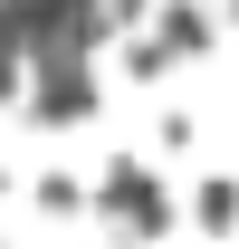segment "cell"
<instances>
[{"label":"cell","mask_w":239,"mask_h":249,"mask_svg":"<svg viewBox=\"0 0 239 249\" xmlns=\"http://www.w3.org/2000/svg\"><path fill=\"white\" fill-rule=\"evenodd\" d=\"M38 106H48V115H86V67H77V58H48V87H38Z\"/></svg>","instance_id":"cell-1"},{"label":"cell","mask_w":239,"mask_h":249,"mask_svg":"<svg viewBox=\"0 0 239 249\" xmlns=\"http://www.w3.org/2000/svg\"><path fill=\"white\" fill-rule=\"evenodd\" d=\"M105 201H115L124 220H163V192H153L144 173H115V192H105Z\"/></svg>","instance_id":"cell-2"}]
</instances>
